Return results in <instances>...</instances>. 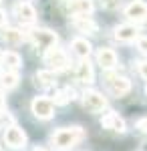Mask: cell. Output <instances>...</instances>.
<instances>
[{
	"instance_id": "cell-1",
	"label": "cell",
	"mask_w": 147,
	"mask_h": 151,
	"mask_svg": "<svg viewBox=\"0 0 147 151\" xmlns=\"http://www.w3.org/2000/svg\"><path fill=\"white\" fill-rule=\"evenodd\" d=\"M83 137H85V131L75 125V127L58 129L57 133L50 137V141H53V145H55L57 149H71V147H75Z\"/></svg>"
},
{
	"instance_id": "cell-2",
	"label": "cell",
	"mask_w": 147,
	"mask_h": 151,
	"mask_svg": "<svg viewBox=\"0 0 147 151\" xmlns=\"http://www.w3.org/2000/svg\"><path fill=\"white\" fill-rule=\"evenodd\" d=\"M28 38L32 40L34 47L40 48V50H48V48H53L58 42L57 35L53 30H48V28H36V30H32L28 35Z\"/></svg>"
},
{
	"instance_id": "cell-3",
	"label": "cell",
	"mask_w": 147,
	"mask_h": 151,
	"mask_svg": "<svg viewBox=\"0 0 147 151\" xmlns=\"http://www.w3.org/2000/svg\"><path fill=\"white\" fill-rule=\"evenodd\" d=\"M105 83H107V89L111 91V95H115V97H123V95H127L129 91H131L129 79L119 77V75H113V73H107Z\"/></svg>"
},
{
	"instance_id": "cell-4",
	"label": "cell",
	"mask_w": 147,
	"mask_h": 151,
	"mask_svg": "<svg viewBox=\"0 0 147 151\" xmlns=\"http://www.w3.org/2000/svg\"><path fill=\"white\" fill-rule=\"evenodd\" d=\"M83 107L89 113H101L103 109L107 107V99L97 91H85L83 95Z\"/></svg>"
},
{
	"instance_id": "cell-5",
	"label": "cell",
	"mask_w": 147,
	"mask_h": 151,
	"mask_svg": "<svg viewBox=\"0 0 147 151\" xmlns=\"http://www.w3.org/2000/svg\"><path fill=\"white\" fill-rule=\"evenodd\" d=\"M123 14L129 18V20H135V22H143L147 20V4L143 0H133L125 6Z\"/></svg>"
},
{
	"instance_id": "cell-6",
	"label": "cell",
	"mask_w": 147,
	"mask_h": 151,
	"mask_svg": "<svg viewBox=\"0 0 147 151\" xmlns=\"http://www.w3.org/2000/svg\"><path fill=\"white\" fill-rule=\"evenodd\" d=\"M45 63L55 70H65L68 67V57L61 48H48V52L45 55Z\"/></svg>"
},
{
	"instance_id": "cell-7",
	"label": "cell",
	"mask_w": 147,
	"mask_h": 151,
	"mask_svg": "<svg viewBox=\"0 0 147 151\" xmlns=\"http://www.w3.org/2000/svg\"><path fill=\"white\" fill-rule=\"evenodd\" d=\"M24 143H26V133H24L20 127H8L6 129V133H4V145H8L10 149H20L24 147Z\"/></svg>"
},
{
	"instance_id": "cell-8",
	"label": "cell",
	"mask_w": 147,
	"mask_h": 151,
	"mask_svg": "<svg viewBox=\"0 0 147 151\" xmlns=\"http://www.w3.org/2000/svg\"><path fill=\"white\" fill-rule=\"evenodd\" d=\"M30 107H32L34 117H38V119H50V117L55 115L53 101H48V99H45V97H36Z\"/></svg>"
},
{
	"instance_id": "cell-9",
	"label": "cell",
	"mask_w": 147,
	"mask_h": 151,
	"mask_svg": "<svg viewBox=\"0 0 147 151\" xmlns=\"http://www.w3.org/2000/svg\"><path fill=\"white\" fill-rule=\"evenodd\" d=\"M14 16H16L22 24H32L34 20H36V12H34V8L28 4V2H22V0L14 4Z\"/></svg>"
},
{
	"instance_id": "cell-10",
	"label": "cell",
	"mask_w": 147,
	"mask_h": 151,
	"mask_svg": "<svg viewBox=\"0 0 147 151\" xmlns=\"http://www.w3.org/2000/svg\"><path fill=\"white\" fill-rule=\"evenodd\" d=\"M75 79L83 85H91L93 79H95V73H93V67H91L89 58H81V63L75 69Z\"/></svg>"
},
{
	"instance_id": "cell-11",
	"label": "cell",
	"mask_w": 147,
	"mask_h": 151,
	"mask_svg": "<svg viewBox=\"0 0 147 151\" xmlns=\"http://www.w3.org/2000/svg\"><path fill=\"white\" fill-rule=\"evenodd\" d=\"M101 125L105 129H109V131H115V133H123L125 131V121L117 115V113H113V111H109V113L101 119Z\"/></svg>"
},
{
	"instance_id": "cell-12",
	"label": "cell",
	"mask_w": 147,
	"mask_h": 151,
	"mask_svg": "<svg viewBox=\"0 0 147 151\" xmlns=\"http://www.w3.org/2000/svg\"><path fill=\"white\" fill-rule=\"evenodd\" d=\"M67 8L75 16H87V14L93 12V2L91 0H68Z\"/></svg>"
},
{
	"instance_id": "cell-13",
	"label": "cell",
	"mask_w": 147,
	"mask_h": 151,
	"mask_svg": "<svg viewBox=\"0 0 147 151\" xmlns=\"http://www.w3.org/2000/svg\"><path fill=\"white\" fill-rule=\"evenodd\" d=\"M137 35H139V30H137L135 24H121L115 28V38L119 42H131L137 38Z\"/></svg>"
},
{
	"instance_id": "cell-14",
	"label": "cell",
	"mask_w": 147,
	"mask_h": 151,
	"mask_svg": "<svg viewBox=\"0 0 147 151\" xmlns=\"http://www.w3.org/2000/svg\"><path fill=\"white\" fill-rule=\"evenodd\" d=\"M97 63L101 65L103 69L109 70L117 65V55H115L111 48H99V52H97Z\"/></svg>"
},
{
	"instance_id": "cell-15",
	"label": "cell",
	"mask_w": 147,
	"mask_h": 151,
	"mask_svg": "<svg viewBox=\"0 0 147 151\" xmlns=\"http://www.w3.org/2000/svg\"><path fill=\"white\" fill-rule=\"evenodd\" d=\"M73 26L79 32H87V35H95L97 32V24L93 22L89 16H77V18H73Z\"/></svg>"
},
{
	"instance_id": "cell-16",
	"label": "cell",
	"mask_w": 147,
	"mask_h": 151,
	"mask_svg": "<svg viewBox=\"0 0 147 151\" xmlns=\"http://www.w3.org/2000/svg\"><path fill=\"white\" fill-rule=\"evenodd\" d=\"M71 48H73V52L79 58H89V55H91V42L85 40V38H75L71 42Z\"/></svg>"
},
{
	"instance_id": "cell-17",
	"label": "cell",
	"mask_w": 147,
	"mask_h": 151,
	"mask_svg": "<svg viewBox=\"0 0 147 151\" xmlns=\"http://www.w3.org/2000/svg\"><path fill=\"white\" fill-rule=\"evenodd\" d=\"M2 65H4V69L6 70H16L20 65H22V58L20 55H16V52H4L2 55Z\"/></svg>"
},
{
	"instance_id": "cell-18",
	"label": "cell",
	"mask_w": 147,
	"mask_h": 151,
	"mask_svg": "<svg viewBox=\"0 0 147 151\" xmlns=\"http://www.w3.org/2000/svg\"><path fill=\"white\" fill-rule=\"evenodd\" d=\"M0 38H2L6 45H20V42H22V32H18L16 28H2Z\"/></svg>"
},
{
	"instance_id": "cell-19",
	"label": "cell",
	"mask_w": 147,
	"mask_h": 151,
	"mask_svg": "<svg viewBox=\"0 0 147 151\" xmlns=\"http://www.w3.org/2000/svg\"><path fill=\"white\" fill-rule=\"evenodd\" d=\"M75 99V91L73 89H61L55 93V105H67L68 101H73Z\"/></svg>"
},
{
	"instance_id": "cell-20",
	"label": "cell",
	"mask_w": 147,
	"mask_h": 151,
	"mask_svg": "<svg viewBox=\"0 0 147 151\" xmlns=\"http://www.w3.org/2000/svg\"><path fill=\"white\" fill-rule=\"evenodd\" d=\"M18 75L14 73V70H6V73H2L0 75V83H2V87H6V89H12V87H16L18 85Z\"/></svg>"
},
{
	"instance_id": "cell-21",
	"label": "cell",
	"mask_w": 147,
	"mask_h": 151,
	"mask_svg": "<svg viewBox=\"0 0 147 151\" xmlns=\"http://www.w3.org/2000/svg\"><path fill=\"white\" fill-rule=\"evenodd\" d=\"M55 81H57V77H55L53 70H38L36 73V83L43 85V87H50Z\"/></svg>"
},
{
	"instance_id": "cell-22",
	"label": "cell",
	"mask_w": 147,
	"mask_h": 151,
	"mask_svg": "<svg viewBox=\"0 0 147 151\" xmlns=\"http://www.w3.org/2000/svg\"><path fill=\"white\" fill-rule=\"evenodd\" d=\"M137 48L141 50V52H147V36H137Z\"/></svg>"
},
{
	"instance_id": "cell-23",
	"label": "cell",
	"mask_w": 147,
	"mask_h": 151,
	"mask_svg": "<svg viewBox=\"0 0 147 151\" xmlns=\"http://www.w3.org/2000/svg\"><path fill=\"white\" fill-rule=\"evenodd\" d=\"M137 69H139V75L143 77L147 81V60H141V63H137Z\"/></svg>"
},
{
	"instance_id": "cell-24",
	"label": "cell",
	"mask_w": 147,
	"mask_h": 151,
	"mask_svg": "<svg viewBox=\"0 0 147 151\" xmlns=\"http://www.w3.org/2000/svg\"><path fill=\"white\" fill-rule=\"evenodd\" d=\"M4 107H6V103H4V97L0 95V115H2V111H4Z\"/></svg>"
},
{
	"instance_id": "cell-25",
	"label": "cell",
	"mask_w": 147,
	"mask_h": 151,
	"mask_svg": "<svg viewBox=\"0 0 147 151\" xmlns=\"http://www.w3.org/2000/svg\"><path fill=\"white\" fill-rule=\"evenodd\" d=\"M4 20H6V14H4V12L0 10V26H2V24H4Z\"/></svg>"
},
{
	"instance_id": "cell-26",
	"label": "cell",
	"mask_w": 147,
	"mask_h": 151,
	"mask_svg": "<svg viewBox=\"0 0 147 151\" xmlns=\"http://www.w3.org/2000/svg\"><path fill=\"white\" fill-rule=\"evenodd\" d=\"M101 2H103V4H113L115 0H101Z\"/></svg>"
},
{
	"instance_id": "cell-27",
	"label": "cell",
	"mask_w": 147,
	"mask_h": 151,
	"mask_svg": "<svg viewBox=\"0 0 147 151\" xmlns=\"http://www.w3.org/2000/svg\"><path fill=\"white\" fill-rule=\"evenodd\" d=\"M145 95H147V87H145Z\"/></svg>"
},
{
	"instance_id": "cell-28",
	"label": "cell",
	"mask_w": 147,
	"mask_h": 151,
	"mask_svg": "<svg viewBox=\"0 0 147 151\" xmlns=\"http://www.w3.org/2000/svg\"><path fill=\"white\" fill-rule=\"evenodd\" d=\"M36 151H43V149H36Z\"/></svg>"
}]
</instances>
